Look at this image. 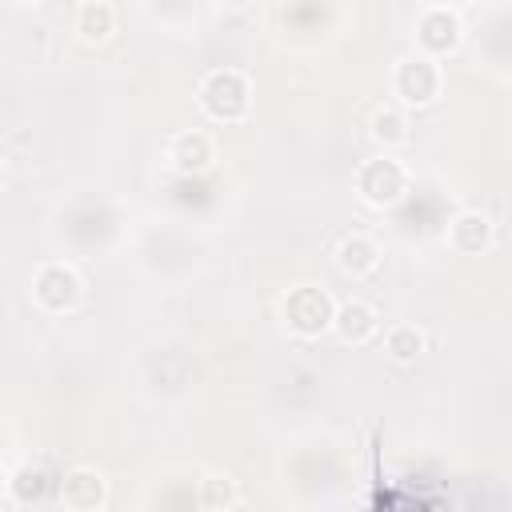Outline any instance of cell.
Wrapping results in <instances>:
<instances>
[{"label": "cell", "instance_id": "obj_1", "mask_svg": "<svg viewBox=\"0 0 512 512\" xmlns=\"http://www.w3.org/2000/svg\"><path fill=\"white\" fill-rule=\"evenodd\" d=\"M196 100L204 108V116L220 120V124H232L248 112V100H252V88H248V76L236 72V68H216L200 80L196 88Z\"/></svg>", "mask_w": 512, "mask_h": 512}, {"label": "cell", "instance_id": "obj_2", "mask_svg": "<svg viewBox=\"0 0 512 512\" xmlns=\"http://www.w3.org/2000/svg\"><path fill=\"white\" fill-rule=\"evenodd\" d=\"M408 168L392 156H376V160H364L360 172H356V192L364 196V204L372 208H396L404 196H408Z\"/></svg>", "mask_w": 512, "mask_h": 512}, {"label": "cell", "instance_id": "obj_3", "mask_svg": "<svg viewBox=\"0 0 512 512\" xmlns=\"http://www.w3.org/2000/svg\"><path fill=\"white\" fill-rule=\"evenodd\" d=\"M440 88H444V72H440V60L436 56L416 52V56L400 60L396 72H392V92L408 108H428L440 96Z\"/></svg>", "mask_w": 512, "mask_h": 512}, {"label": "cell", "instance_id": "obj_4", "mask_svg": "<svg viewBox=\"0 0 512 512\" xmlns=\"http://www.w3.org/2000/svg\"><path fill=\"white\" fill-rule=\"evenodd\" d=\"M280 312H284V320H288V328L296 336H320V332L332 328L336 300L316 284H296V288H288Z\"/></svg>", "mask_w": 512, "mask_h": 512}, {"label": "cell", "instance_id": "obj_5", "mask_svg": "<svg viewBox=\"0 0 512 512\" xmlns=\"http://www.w3.org/2000/svg\"><path fill=\"white\" fill-rule=\"evenodd\" d=\"M32 296H36V304L44 312H72L80 304V296H84V280H80V272L72 264L52 260V264H40L36 268Z\"/></svg>", "mask_w": 512, "mask_h": 512}, {"label": "cell", "instance_id": "obj_6", "mask_svg": "<svg viewBox=\"0 0 512 512\" xmlns=\"http://www.w3.org/2000/svg\"><path fill=\"white\" fill-rule=\"evenodd\" d=\"M460 36H464L460 16H456L452 8H444V4L424 8V12H420V20H416V44H420V52H424V56H436V60H440V56L456 52Z\"/></svg>", "mask_w": 512, "mask_h": 512}, {"label": "cell", "instance_id": "obj_7", "mask_svg": "<svg viewBox=\"0 0 512 512\" xmlns=\"http://www.w3.org/2000/svg\"><path fill=\"white\" fill-rule=\"evenodd\" d=\"M212 160H216V144H212V136L208 132H200V128H184V132H176L172 140H168V164L176 168V172H204V168H212Z\"/></svg>", "mask_w": 512, "mask_h": 512}, {"label": "cell", "instance_id": "obj_8", "mask_svg": "<svg viewBox=\"0 0 512 512\" xmlns=\"http://www.w3.org/2000/svg\"><path fill=\"white\" fill-rule=\"evenodd\" d=\"M332 332L344 344H368L380 332V312L372 304H364V300H344L332 312Z\"/></svg>", "mask_w": 512, "mask_h": 512}, {"label": "cell", "instance_id": "obj_9", "mask_svg": "<svg viewBox=\"0 0 512 512\" xmlns=\"http://www.w3.org/2000/svg\"><path fill=\"white\" fill-rule=\"evenodd\" d=\"M60 504L76 508V512H92V508H104L108 504V484L96 468H72L64 480H60Z\"/></svg>", "mask_w": 512, "mask_h": 512}, {"label": "cell", "instance_id": "obj_10", "mask_svg": "<svg viewBox=\"0 0 512 512\" xmlns=\"http://www.w3.org/2000/svg\"><path fill=\"white\" fill-rule=\"evenodd\" d=\"M448 244L460 256H476L492 244V220L484 212H456L448 224Z\"/></svg>", "mask_w": 512, "mask_h": 512}, {"label": "cell", "instance_id": "obj_11", "mask_svg": "<svg viewBox=\"0 0 512 512\" xmlns=\"http://www.w3.org/2000/svg\"><path fill=\"white\" fill-rule=\"evenodd\" d=\"M336 264H340V272H348V276H372V272L380 268V248H376L372 236L348 232V236L336 244Z\"/></svg>", "mask_w": 512, "mask_h": 512}, {"label": "cell", "instance_id": "obj_12", "mask_svg": "<svg viewBox=\"0 0 512 512\" xmlns=\"http://www.w3.org/2000/svg\"><path fill=\"white\" fill-rule=\"evenodd\" d=\"M424 348H428V336H424V328H416V324H392V328L384 332V352H388L396 364L420 360Z\"/></svg>", "mask_w": 512, "mask_h": 512}, {"label": "cell", "instance_id": "obj_13", "mask_svg": "<svg viewBox=\"0 0 512 512\" xmlns=\"http://www.w3.org/2000/svg\"><path fill=\"white\" fill-rule=\"evenodd\" d=\"M112 28H116V12H112L104 0H88V4H80V12H76V32H80L84 44H100V40H108Z\"/></svg>", "mask_w": 512, "mask_h": 512}, {"label": "cell", "instance_id": "obj_14", "mask_svg": "<svg viewBox=\"0 0 512 512\" xmlns=\"http://www.w3.org/2000/svg\"><path fill=\"white\" fill-rule=\"evenodd\" d=\"M368 132H372L376 144L392 148V144H404V140H408V120H404V112H400L396 104H380V108H372Z\"/></svg>", "mask_w": 512, "mask_h": 512}, {"label": "cell", "instance_id": "obj_15", "mask_svg": "<svg viewBox=\"0 0 512 512\" xmlns=\"http://www.w3.org/2000/svg\"><path fill=\"white\" fill-rule=\"evenodd\" d=\"M232 504H240L236 480H228V476H204L200 480V508L220 512V508H232Z\"/></svg>", "mask_w": 512, "mask_h": 512}, {"label": "cell", "instance_id": "obj_16", "mask_svg": "<svg viewBox=\"0 0 512 512\" xmlns=\"http://www.w3.org/2000/svg\"><path fill=\"white\" fill-rule=\"evenodd\" d=\"M40 496H44V472L32 468V464H24V468L12 476V500H16V504H36Z\"/></svg>", "mask_w": 512, "mask_h": 512}, {"label": "cell", "instance_id": "obj_17", "mask_svg": "<svg viewBox=\"0 0 512 512\" xmlns=\"http://www.w3.org/2000/svg\"><path fill=\"white\" fill-rule=\"evenodd\" d=\"M0 184H4V164H0Z\"/></svg>", "mask_w": 512, "mask_h": 512}, {"label": "cell", "instance_id": "obj_18", "mask_svg": "<svg viewBox=\"0 0 512 512\" xmlns=\"http://www.w3.org/2000/svg\"><path fill=\"white\" fill-rule=\"evenodd\" d=\"M16 4H36V0H16Z\"/></svg>", "mask_w": 512, "mask_h": 512}]
</instances>
